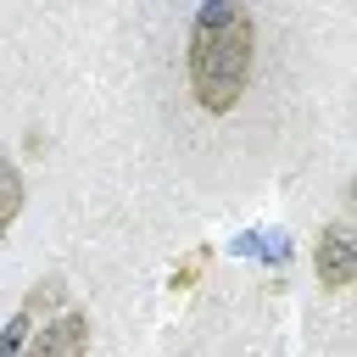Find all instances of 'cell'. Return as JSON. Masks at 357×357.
I'll return each mask as SVG.
<instances>
[{
	"label": "cell",
	"mask_w": 357,
	"mask_h": 357,
	"mask_svg": "<svg viewBox=\"0 0 357 357\" xmlns=\"http://www.w3.org/2000/svg\"><path fill=\"white\" fill-rule=\"evenodd\" d=\"M201 262H206V251H190V257H184V268L173 273V290H184V284H195V273H201Z\"/></svg>",
	"instance_id": "8992f818"
},
{
	"label": "cell",
	"mask_w": 357,
	"mask_h": 357,
	"mask_svg": "<svg viewBox=\"0 0 357 357\" xmlns=\"http://www.w3.org/2000/svg\"><path fill=\"white\" fill-rule=\"evenodd\" d=\"M22 195H28V190H22V173H17V162H6V156H0V234L17 223V212H22Z\"/></svg>",
	"instance_id": "5b68a950"
},
{
	"label": "cell",
	"mask_w": 357,
	"mask_h": 357,
	"mask_svg": "<svg viewBox=\"0 0 357 357\" xmlns=\"http://www.w3.org/2000/svg\"><path fill=\"white\" fill-rule=\"evenodd\" d=\"M251 61H257V28L251 11L240 0H206L195 28H190V89L206 112H234L245 84H251Z\"/></svg>",
	"instance_id": "6da1fadb"
},
{
	"label": "cell",
	"mask_w": 357,
	"mask_h": 357,
	"mask_svg": "<svg viewBox=\"0 0 357 357\" xmlns=\"http://www.w3.org/2000/svg\"><path fill=\"white\" fill-rule=\"evenodd\" d=\"M312 268H318V284L329 296H340L351 279H357V234L346 223H324L318 234V251H312Z\"/></svg>",
	"instance_id": "7a4b0ae2"
},
{
	"label": "cell",
	"mask_w": 357,
	"mask_h": 357,
	"mask_svg": "<svg viewBox=\"0 0 357 357\" xmlns=\"http://www.w3.org/2000/svg\"><path fill=\"white\" fill-rule=\"evenodd\" d=\"M84 346H89V312L61 307L56 318H45V329L28 335L22 357H84Z\"/></svg>",
	"instance_id": "3957f363"
},
{
	"label": "cell",
	"mask_w": 357,
	"mask_h": 357,
	"mask_svg": "<svg viewBox=\"0 0 357 357\" xmlns=\"http://www.w3.org/2000/svg\"><path fill=\"white\" fill-rule=\"evenodd\" d=\"M67 296V284H61V273H50V279H39L33 290H28V301H22V312L11 318V329L0 335V357H22V346H28V335H33V318H39V307H56Z\"/></svg>",
	"instance_id": "277c9868"
}]
</instances>
